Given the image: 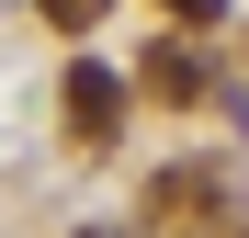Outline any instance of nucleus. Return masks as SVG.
<instances>
[{
  "mask_svg": "<svg viewBox=\"0 0 249 238\" xmlns=\"http://www.w3.org/2000/svg\"><path fill=\"white\" fill-rule=\"evenodd\" d=\"M147 216L170 227V238H215V227H227V182H215V170H159V182H147Z\"/></svg>",
  "mask_w": 249,
  "mask_h": 238,
  "instance_id": "nucleus-1",
  "label": "nucleus"
},
{
  "mask_svg": "<svg viewBox=\"0 0 249 238\" xmlns=\"http://www.w3.org/2000/svg\"><path fill=\"white\" fill-rule=\"evenodd\" d=\"M57 113H68V136H91V147H102V136L124 125V79H113L102 57H79V68L57 79Z\"/></svg>",
  "mask_w": 249,
  "mask_h": 238,
  "instance_id": "nucleus-2",
  "label": "nucleus"
},
{
  "mask_svg": "<svg viewBox=\"0 0 249 238\" xmlns=\"http://www.w3.org/2000/svg\"><path fill=\"white\" fill-rule=\"evenodd\" d=\"M136 79H147V102H204V57L181 46V34H159V46H147V68H136Z\"/></svg>",
  "mask_w": 249,
  "mask_h": 238,
  "instance_id": "nucleus-3",
  "label": "nucleus"
},
{
  "mask_svg": "<svg viewBox=\"0 0 249 238\" xmlns=\"http://www.w3.org/2000/svg\"><path fill=\"white\" fill-rule=\"evenodd\" d=\"M34 12H46V23H57V34H91V23H102V12H113V0H34Z\"/></svg>",
  "mask_w": 249,
  "mask_h": 238,
  "instance_id": "nucleus-4",
  "label": "nucleus"
},
{
  "mask_svg": "<svg viewBox=\"0 0 249 238\" xmlns=\"http://www.w3.org/2000/svg\"><path fill=\"white\" fill-rule=\"evenodd\" d=\"M159 12H170V23L193 34V23H215V12H227V0H159Z\"/></svg>",
  "mask_w": 249,
  "mask_h": 238,
  "instance_id": "nucleus-5",
  "label": "nucleus"
},
{
  "mask_svg": "<svg viewBox=\"0 0 249 238\" xmlns=\"http://www.w3.org/2000/svg\"><path fill=\"white\" fill-rule=\"evenodd\" d=\"M79 238H102V227H79Z\"/></svg>",
  "mask_w": 249,
  "mask_h": 238,
  "instance_id": "nucleus-6",
  "label": "nucleus"
}]
</instances>
